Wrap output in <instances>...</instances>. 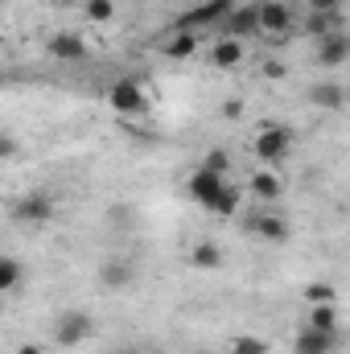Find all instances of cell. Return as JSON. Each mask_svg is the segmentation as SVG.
<instances>
[{"mask_svg": "<svg viewBox=\"0 0 350 354\" xmlns=\"http://www.w3.org/2000/svg\"><path fill=\"white\" fill-rule=\"evenodd\" d=\"M190 198H194L202 210L223 214V218H231V214L239 210V202H243V194L231 185V177L210 174V169H194V174H190Z\"/></svg>", "mask_w": 350, "mask_h": 354, "instance_id": "obj_1", "label": "cell"}, {"mask_svg": "<svg viewBox=\"0 0 350 354\" xmlns=\"http://www.w3.org/2000/svg\"><path fill=\"white\" fill-rule=\"evenodd\" d=\"M256 21H260L264 37H288L293 25H297V12H293L284 0H260V4H256Z\"/></svg>", "mask_w": 350, "mask_h": 354, "instance_id": "obj_2", "label": "cell"}, {"mask_svg": "<svg viewBox=\"0 0 350 354\" xmlns=\"http://www.w3.org/2000/svg\"><path fill=\"white\" fill-rule=\"evenodd\" d=\"M288 149H293V132H288L284 124H268V128L256 132V140H252V153H256L260 161H268V165L284 161Z\"/></svg>", "mask_w": 350, "mask_h": 354, "instance_id": "obj_3", "label": "cell"}, {"mask_svg": "<svg viewBox=\"0 0 350 354\" xmlns=\"http://www.w3.org/2000/svg\"><path fill=\"white\" fill-rule=\"evenodd\" d=\"M235 4H239V0H202L198 8H190V12H181V17H177L174 29H177V33H181V29H185V33H198L202 25H214V21H223V17H227Z\"/></svg>", "mask_w": 350, "mask_h": 354, "instance_id": "obj_4", "label": "cell"}, {"mask_svg": "<svg viewBox=\"0 0 350 354\" xmlns=\"http://www.w3.org/2000/svg\"><path fill=\"white\" fill-rule=\"evenodd\" d=\"M91 334H95V322H91V313H83V309H75V313H62V322L54 326V342H58L62 351H75V346H83Z\"/></svg>", "mask_w": 350, "mask_h": 354, "instance_id": "obj_5", "label": "cell"}, {"mask_svg": "<svg viewBox=\"0 0 350 354\" xmlns=\"http://www.w3.org/2000/svg\"><path fill=\"white\" fill-rule=\"evenodd\" d=\"M107 103H111V111H120V115H140V111L149 107V95H145V87H140L136 79H120V83L107 87Z\"/></svg>", "mask_w": 350, "mask_h": 354, "instance_id": "obj_6", "label": "cell"}, {"mask_svg": "<svg viewBox=\"0 0 350 354\" xmlns=\"http://www.w3.org/2000/svg\"><path fill=\"white\" fill-rule=\"evenodd\" d=\"M17 223H50L54 218V198L46 194V189H37V194H25V198H17L12 202V210H8Z\"/></svg>", "mask_w": 350, "mask_h": 354, "instance_id": "obj_7", "label": "cell"}, {"mask_svg": "<svg viewBox=\"0 0 350 354\" xmlns=\"http://www.w3.org/2000/svg\"><path fill=\"white\" fill-rule=\"evenodd\" d=\"M46 50H50V58H58V62H87V54H91V46H87V37L83 33H54L50 41H46Z\"/></svg>", "mask_w": 350, "mask_h": 354, "instance_id": "obj_8", "label": "cell"}, {"mask_svg": "<svg viewBox=\"0 0 350 354\" xmlns=\"http://www.w3.org/2000/svg\"><path fill=\"white\" fill-rule=\"evenodd\" d=\"M223 29H227V37H235V41H248V37H256V33H260L256 4H235V8L223 17Z\"/></svg>", "mask_w": 350, "mask_h": 354, "instance_id": "obj_9", "label": "cell"}, {"mask_svg": "<svg viewBox=\"0 0 350 354\" xmlns=\"http://www.w3.org/2000/svg\"><path fill=\"white\" fill-rule=\"evenodd\" d=\"M350 58V37L338 29V33H326V37H317V66H330V71H338V66H347Z\"/></svg>", "mask_w": 350, "mask_h": 354, "instance_id": "obj_10", "label": "cell"}, {"mask_svg": "<svg viewBox=\"0 0 350 354\" xmlns=\"http://www.w3.org/2000/svg\"><path fill=\"white\" fill-rule=\"evenodd\" d=\"M243 58H248V46L235 41V37H219L210 46V66H219V71H235Z\"/></svg>", "mask_w": 350, "mask_h": 354, "instance_id": "obj_11", "label": "cell"}, {"mask_svg": "<svg viewBox=\"0 0 350 354\" xmlns=\"http://www.w3.org/2000/svg\"><path fill=\"white\" fill-rule=\"evenodd\" d=\"M252 231L268 239V243H288V223L276 214V210H260L256 218H252Z\"/></svg>", "mask_w": 350, "mask_h": 354, "instance_id": "obj_12", "label": "cell"}, {"mask_svg": "<svg viewBox=\"0 0 350 354\" xmlns=\"http://www.w3.org/2000/svg\"><path fill=\"white\" fill-rule=\"evenodd\" d=\"M334 346H338V334H322V330H309V326L293 342L297 354H334Z\"/></svg>", "mask_w": 350, "mask_h": 354, "instance_id": "obj_13", "label": "cell"}, {"mask_svg": "<svg viewBox=\"0 0 350 354\" xmlns=\"http://www.w3.org/2000/svg\"><path fill=\"white\" fill-rule=\"evenodd\" d=\"M252 194L260 202H280L284 198V177L276 174V169H256L252 174Z\"/></svg>", "mask_w": 350, "mask_h": 354, "instance_id": "obj_14", "label": "cell"}, {"mask_svg": "<svg viewBox=\"0 0 350 354\" xmlns=\"http://www.w3.org/2000/svg\"><path fill=\"white\" fill-rule=\"evenodd\" d=\"M309 99L322 107V111H342V103H347V91H342V83H317V87L309 91Z\"/></svg>", "mask_w": 350, "mask_h": 354, "instance_id": "obj_15", "label": "cell"}, {"mask_svg": "<svg viewBox=\"0 0 350 354\" xmlns=\"http://www.w3.org/2000/svg\"><path fill=\"white\" fill-rule=\"evenodd\" d=\"M194 50H198V33H185V29H181V33L174 29V37L161 46V54H165V58H174V62H181V58H194Z\"/></svg>", "mask_w": 350, "mask_h": 354, "instance_id": "obj_16", "label": "cell"}, {"mask_svg": "<svg viewBox=\"0 0 350 354\" xmlns=\"http://www.w3.org/2000/svg\"><path fill=\"white\" fill-rule=\"evenodd\" d=\"M190 264L194 268H219L223 264V248H219L214 239H198V243L190 248Z\"/></svg>", "mask_w": 350, "mask_h": 354, "instance_id": "obj_17", "label": "cell"}, {"mask_svg": "<svg viewBox=\"0 0 350 354\" xmlns=\"http://www.w3.org/2000/svg\"><path fill=\"white\" fill-rule=\"evenodd\" d=\"M305 29H309L313 37L338 33V29H342V12H305Z\"/></svg>", "mask_w": 350, "mask_h": 354, "instance_id": "obj_18", "label": "cell"}, {"mask_svg": "<svg viewBox=\"0 0 350 354\" xmlns=\"http://www.w3.org/2000/svg\"><path fill=\"white\" fill-rule=\"evenodd\" d=\"M309 330L338 334V305H313V309H309Z\"/></svg>", "mask_w": 350, "mask_h": 354, "instance_id": "obj_19", "label": "cell"}, {"mask_svg": "<svg viewBox=\"0 0 350 354\" xmlns=\"http://www.w3.org/2000/svg\"><path fill=\"white\" fill-rule=\"evenodd\" d=\"M99 280H103L107 288H124V284H132V268L124 264V260H111V264L99 268Z\"/></svg>", "mask_w": 350, "mask_h": 354, "instance_id": "obj_20", "label": "cell"}, {"mask_svg": "<svg viewBox=\"0 0 350 354\" xmlns=\"http://www.w3.org/2000/svg\"><path fill=\"white\" fill-rule=\"evenodd\" d=\"M21 276H25V268L17 264L12 256H0V297H4L8 288H17V284H21Z\"/></svg>", "mask_w": 350, "mask_h": 354, "instance_id": "obj_21", "label": "cell"}, {"mask_svg": "<svg viewBox=\"0 0 350 354\" xmlns=\"http://www.w3.org/2000/svg\"><path fill=\"white\" fill-rule=\"evenodd\" d=\"M116 17V0H87V21L91 25H107Z\"/></svg>", "mask_w": 350, "mask_h": 354, "instance_id": "obj_22", "label": "cell"}, {"mask_svg": "<svg viewBox=\"0 0 350 354\" xmlns=\"http://www.w3.org/2000/svg\"><path fill=\"white\" fill-rule=\"evenodd\" d=\"M305 301H309V305H334V284H326V280L305 284Z\"/></svg>", "mask_w": 350, "mask_h": 354, "instance_id": "obj_23", "label": "cell"}, {"mask_svg": "<svg viewBox=\"0 0 350 354\" xmlns=\"http://www.w3.org/2000/svg\"><path fill=\"white\" fill-rule=\"evenodd\" d=\"M231 354H268V342L256 338V334H243V338L231 342Z\"/></svg>", "mask_w": 350, "mask_h": 354, "instance_id": "obj_24", "label": "cell"}, {"mask_svg": "<svg viewBox=\"0 0 350 354\" xmlns=\"http://www.w3.org/2000/svg\"><path fill=\"white\" fill-rule=\"evenodd\" d=\"M202 169H210V174H231V157H227V153H223V149H210V153H206V161H202Z\"/></svg>", "mask_w": 350, "mask_h": 354, "instance_id": "obj_25", "label": "cell"}, {"mask_svg": "<svg viewBox=\"0 0 350 354\" xmlns=\"http://www.w3.org/2000/svg\"><path fill=\"white\" fill-rule=\"evenodd\" d=\"M347 0H309V12H342Z\"/></svg>", "mask_w": 350, "mask_h": 354, "instance_id": "obj_26", "label": "cell"}, {"mask_svg": "<svg viewBox=\"0 0 350 354\" xmlns=\"http://www.w3.org/2000/svg\"><path fill=\"white\" fill-rule=\"evenodd\" d=\"M21 149H17V140L8 136V132H0V161H8V157H17Z\"/></svg>", "mask_w": 350, "mask_h": 354, "instance_id": "obj_27", "label": "cell"}, {"mask_svg": "<svg viewBox=\"0 0 350 354\" xmlns=\"http://www.w3.org/2000/svg\"><path fill=\"white\" fill-rule=\"evenodd\" d=\"M264 71H268V79H280V75H284V66H280V62H268Z\"/></svg>", "mask_w": 350, "mask_h": 354, "instance_id": "obj_28", "label": "cell"}, {"mask_svg": "<svg viewBox=\"0 0 350 354\" xmlns=\"http://www.w3.org/2000/svg\"><path fill=\"white\" fill-rule=\"evenodd\" d=\"M239 111H243V107H239V103H235V99H231V103H227V107H223V115H227V120H235V115H239Z\"/></svg>", "mask_w": 350, "mask_h": 354, "instance_id": "obj_29", "label": "cell"}, {"mask_svg": "<svg viewBox=\"0 0 350 354\" xmlns=\"http://www.w3.org/2000/svg\"><path fill=\"white\" fill-rule=\"evenodd\" d=\"M17 354H42V351H37L33 342H25V346H21V351H17Z\"/></svg>", "mask_w": 350, "mask_h": 354, "instance_id": "obj_30", "label": "cell"}, {"mask_svg": "<svg viewBox=\"0 0 350 354\" xmlns=\"http://www.w3.org/2000/svg\"><path fill=\"white\" fill-rule=\"evenodd\" d=\"M0 17H4V4H0Z\"/></svg>", "mask_w": 350, "mask_h": 354, "instance_id": "obj_31", "label": "cell"}]
</instances>
